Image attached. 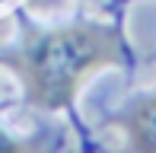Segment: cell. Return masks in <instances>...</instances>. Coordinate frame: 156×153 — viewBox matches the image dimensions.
<instances>
[{
  "label": "cell",
  "mask_w": 156,
  "mask_h": 153,
  "mask_svg": "<svg viewBox=\"0 0 156 153\" xmlns=\"http://www.w3.org/2000/svg\"><path fill=\"white\" fill-rule=\"evenodd\" d=\"M112 61H118L115 32L93 23H76L32 38L13 58V64L23 73L32 102L45 109H61L73 99L80 80L89 70Z\"/></svg>",
  "instance_id": "cell-1"
},
{
  "label": "cell",
  "mask_w": 156,
  "mask_h": 153,
  "mask_svg": "<svg viewBox=\"0 0 156 153\" xmlns=\"http://www.w3.org/2000/svg\"><path fill=\"white\" fill-rule=\"evenodd\" d=\"M124 134L131 153H156V93L127 112Z\"/></svg>",
  "instance_id": "cell-2"
},
{
  "label": "cell",
  "mask_w": 156,
  "mask_h": 153,
  "mask_svg": "<svg viewBox=\"0 0 156 153\" xmlns=\"http://www.w3.org/2000/svg\"><path fill=\"white\" fill-rule=\"evenodd\" d=\"M0 153H29V150H26L19 141H13L10 134H3V131H0Z\"/></svg>",
  "instance_id": "cell-3"
},
{
  "label": "cell",
  "mask_w": 156,
  "mask_h": 153,
  "mask_svg": "<svg viewBox=\"0 0 156 153\" xmlns=\"http://www.w3.org/2000/svg\"><path fill=\"white\" fill-rule=\"evenodd\" d=\"M64 0H29V6L35 13H45V10H51V6H61Z\"/></svg>",
  "instance_id": "cell-4"
}]
</instances>
